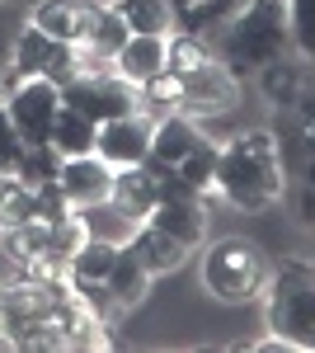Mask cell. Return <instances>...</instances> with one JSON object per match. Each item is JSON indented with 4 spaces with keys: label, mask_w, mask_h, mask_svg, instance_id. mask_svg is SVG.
<instances>
[{
    "label": "cell",
    "mask_w": 315,
    "mask_h": 353,
    "mask_svg": "<svg viewBox=\"0 0 315 353\" xmlns=\"http://www.w3.org/2000/svg\"><path fill=\"white\" fill-rule=\"evenodd\" d=\"M212 184L226 193L236 208H268L278 193V151L268 132H245L226 151H216Z\"/></svg>",
    "instance_id": "6da1fadb"
},
{
    "label": "cell",
    "mask_w": 315,
    "mask_h": 353,
    "mask_svg": "<svg viewBox=\"0 0 315 353\" xmlns=\"http://www.w3.org/2000/svg\"><path fill=\"white\" fill-rule=\"evenodd\" d=\"M268 330L287 349H315V273L287 264L268 292Z\"/></svg>",
    "instance_id": "7a4b0ae2"
},
{
    "label": "cell",
    "mask_w": 315,
    "mask_h": 353,
    "mask_svg": "<svg viewBox=\"0 0 315 353\" xmlns=\"http://www.w3.org/2000/svg\"><path fill=\"white\" fill-rule=\"evenodd\" d=\"M287 48V10L278 0H259L240 14L231 33H226V61L231 71H250V66H273Z\"/></svg>",
    "instance_id": "3957f363"
},
{
    "label": "cell",
    "mask_w": 315,
    "mask_h": 353,
    "mask_svg": "<svg viewBox=\"0 0 315 353\" xmlns=\"http://www.w3.org/2000/svg\"><path fill=\"white\" fill-rule=\"evenodd\" d=\"M203 283L221 301H250L263 288V259L250 241H221L203 259Z\"/></svg>",
    "instance_id": "277c9868"
},
{
    "label": "cell",
    "mask_w": 315,
    "mask_h": 353,
    "mask_svg": "<svg viewBox=\"0 0 315 353\" xmlns=\"http://www.w3.org/2000/svg\"><path fill=\"white\" fill-rule=\"evenodd\" d=\"M61 104L76 109V113H85L90 123H113V118L136 113V85H128L123 76L80 71L71 85H61Z\"/></svg>",
    "instance_id": "5b68a950"
},
{
    "label": "cell",
    "mask_w": 315,
    "mask_h": 353,
    "mask_svg": "<svg viewBox=\"0 0 315 353\" xmlns=\"http://www.w3.org/2000/svg\"><path fill=\"white\" fill-rule=\"evenodd\" d=\"M5 109L14 118L24 146H43V141L52 137L57 113H61V90H57L52 81H43V76H28V81H19L5 94Z\"/></svg>",
    "instance_id": "8992f818"
},
{
    "label": "cell",
    "mask_w": 315,
    "mask_h": 353,
    "mask_svg": "<svg viewBox=\"0 0 315 353\" xmlns=\"http://www.w3.org/2000/svg\"><path fill=\"white\" fill-rule=\"evenodd\" d=\"M57 189L66 193V203L71 208H90V203H104L108 193H113V165L104 156H71V161H61L57 170Z\"/></svg>",
    "instance_id": "52a82bcc"
},
{
    "label": "cell",
    "mask_w": 315,
    "mask_h": 353,
    "mask_svg": "<svg viewBox=\"0 0 315 353\" xmlns=\"http://www.w3.org/2000/svg\"><path fill=\"white\" fill-rule=\"evenodd\" d=\"M94 156H104L108 165H146V156H151V123L136 118V113L113 118V123H99Z\"/></svg>",
    "instance_id": "ba28073f"
},
{
    "label": "cell",
    "mask_w": 315,
    "mask_h": 353,
    "mask_svg": "<svg viewBox=\"0 0 315 353\" xmlns=\"http://www.w3.org/2000/svg\"><path fill=\"white\" fill-rule=\"evenodd\" d=\"M165 33H128V43L118 48L113 57V66H118V76L128 85H146L151 76L165 71Z\"/></svg>",
    "instance_id": "9c48e42d"
},
{
    "label": "cell",
    "mask_w": 315,
    "mask_h": 353,
    "mask_svg": "<svg viewBox=\"0 0 315 353\" xmlns=\"http://www.w3.org/2000/svg\"><path fill=\"white\" fill-rule=\"evenodd\" d=\"M90 10H94V5H85V0H43V5L33 10V28H43L52 43H71V48H76L80 38H85Z\"/></svg>",
    "instance_id": "30bf717a"
},
{
    "label": "cell",
    "mask_w": 315,
    "mask_h": 353,
    "mask_svg": "<svg viewBox=\"0 0 315 353\" xmlns=\"http://www.w3.org/2000/svg\"><path fill=\"white\" fill-rule=\"evenodd\" d=\"M146 221L156 231H165L170 241H179L184 250L203 241V208H198V198H165V203H156L146 212Z\"/></svg>",
    "instance_id": "8fae6325"
},
{
    "label": "cell",
    "mask_w": 315,
    "mask_h": 353,
    "mask_svg": "<svg viewBox=\"0 0 315 353\" xmlns=\"http://www.w3.org/2000/svg\"><path fill=\"white\" fill-rule=\"evenodd\" d=\"M80 231L85 236H94V241H108V245H128L132 236H136V226H141V217H132L123 203H113V198H104V203H90V208H80Z\"/></svg>",
    "instance_id": "7c38bea8"
},
{
    "label": "cell",
    "mask_w": 315,
    "mask_h": 353,
    "mask_svg": "<svg viewBox=\"0 0 315 353\" xmlns=\"http://www.w3.org/2000/svg\"><path fill=\"white\" fill-rule=\"evenodd\" d=\"M128 19L118 14V5H94L90 10V24H85V38H80L76 48H85V52L94 57V61H113L118 57V48L128 43Z\"/></svg>",
    "instance_id": "4fadbf2b"
},
{
    "label": "cell",
    "mask_w": 315,
    "mask_h": 353,
    "mask_svg": "<svg viewBox=\"0 0 315 353\" xmlns=\"http://www.w3.org/2000/svg\"><path fill=\"white\" fill-rule=\"evenodd\" d=\"M231 94H236V85H231V76L221 71V66H198L193 76H184V94H179V104H188V109H226L231 104Z\"/></svg>",
    "instance_id": "5bb4252c"
},
{
    "label": "cell",
    "mask_w": 315,
    "mask_h": 353,
    "mask_svg": "<svg viewBox=\"0 0 315 353\" xmlns=\"http://www.w3.org/2000/svg\"><path fill=\"white\" fill-rule=\"evenodd\" d=\"M128 250L141 259V269H146V273H170V269H179V264H184V245L170 241L165 231H156L151 221H146V226H136V236L128 241Z\"/></svg>",
    "instance_id": "9a60e30c"
},
{
    "label": "cell",
    "mask_w": 315,
    "mask_h": 353,
    "mask_svg": "<svg viewBox=\"0 0 315 353\" xmlns=\"http://www.w3.org/2000/svg\"><path fill=\"white\" fill-rule=\"evenodd\" d=\"M57 146V156L61 161H71V156H90L94 151V141H99V123H90L85 113L76 109H66L61 104V113H57V123H52V137H48Z\"/></svg>",
    "instance_id": "2e32d148"
},
{
    "label": "cell",
    "mask_w": 315,
    "mask_h": 353,
    "mask_svg": "<svg viewBox=\"0 0 315 353\" xmlns=\"http://www.w3.org/2000/svg\"><path fill=\"white\" fill-rule=\"evenodd\" d=\"M198 141H203V137H198V128H193L188 118H165L160 128H151V156H146V161L151 165H179Z\"/></svg>",
    "instance_id": "e0dca14e"
},
{
    "label": "cell",
    "mask_w": 315,
    "mask_h": 353,
    "mask_svg": "<svg viewBox=\"0 0 315 353\" xmlns=\"http://www.w3.org/2000/svg\"><path fill=\"white\" fill-rule=\"evenodd\" d=\"M108 198L123 203L132 217L146 221V212L156 208V179H151V170L146 165H123V174H113V193Z\"/></svg>",
    "instance_id": "ac0fdd59"
},
{
    "label": "cell",
    "mask_w": 315,
    "mask_h": 353,
    "mask_svg": "<svg viewBox=\"0 0 315 353\" xmlns=\"http://www.w3.org/2000/svg\"><path fill=\"white\" fill-rule=\"evenodd\" d=\"M108 292L118 297V306H132V301L146 297V283H151V273L141 269V259L132 254L128 245H118V259H113V269H108Z\"/></svg>",
    "instance_id": "d6986e66"
},
{
    "label": "cell",
    "mask_w": 315,
    "mask_h": 353,
    "mask_svg": "<svg viewBox=\"0 0 315 353\" xmlns=\"http://www.w3.org/2000/svg\"><path fill=\"white\" fill-rule=\"evenodd\" d=\"M113 259H118V245L85 236V241L71 250V278H76V288H85V283H104L108 269H113Z\"/></svg>",
    "instance_id": "ffe728a7"
},
{
    "label": "cell",
    "mask_w": 315,
    "mask_h": 353,
    "mask_svg": "<svg viewBox=\"0 0 315 353\" xmlns=\"http://www.w3.org/2000/svg\"><path fill=\"white\" fill-rule=\"evenodd\" d=\"M52 38L43 33V28H19L14 33V48H10V61H14V71H19V81H28V76H43V66H48V57H52Z\"/></svg>",
    "instance_id": "44dd1931"
},
{
    "label": "cell",
    "mask_w": 315,
    "mask_h": 353,
    "mask_svg": "<svg viewBox=\"0 0 315 353\" xmlns=\"http://www.w3.org/2000/svg\"><path fill=\"white\" fill-rule=\"evenodd\" d=\"M57 170H61V156H57L52 141H43V146H24V156H19V165H14L10 174L24 179L28 189H38V184L57 179Z\"/></svg>",
    "instance_id": "7402d4cb"
},
{
    "label": "cell",
    "mask_w": 315,
    "mask_h": 353,
    "mask_svg": "<svg viewBox=\"0 0 315 353\" xmlns=\"http://www.w3.org/2000/svg\"><path fill=\"white\" fill-rule=\"evenodd\" d=\"M24 221H33V189L14 174L10 179L0 174V226L10 231V226H24Z\"/></svg>",
    "instance_id": "603a6c76"
},
{
    "label": "cell",
    "mask_w": 315,
    "mask_h": 353,
    "mask_svg": "<svg viewBox=\"0 0 315 353\" xmlns=\"http://www.w3.org/2000/svg\"><path fill=\"white\" fill-rule=\"evenodd\" d=\"M118 14L128 19L132 33H165L170 5L165 0H118Z\"/></svg>",
    "instance_id": "cb8c5ba5"
},
{
    "label": "cell",
    "mask_w": 315,
    "mask_h": 353,
    "mask_svg": "<svg viewBox=\"0 0 315 353\" xmlns=\"http://www.w3.org/2000/svg\"><path fill=\"white\" fill-rule=\"evenodd\" d=\"M212 57L207 48L193 38V33H184V38H174V43H165V66L174 71V76H193L198 66H207Z\"/></svg>",
    "instance_id": "d4e9b609"
},
{
    "label": "cell",
    "mask_w": 315,
    "mask_h": 353,
    "mask_svg": "<svg viewBox=\"0 0 315 353\" xmlns=\"http://www.w3.org/2000/svg\"><path fill=\"white\" fill-rule=\"evenodd\" d=\"M179 174H184V184L188 189H207L212 184V174H216V146H207V141H198L193 151H188L184 161L174 165Z\"/></svg>",
    "instance_id": "484cf974"
},
{
    "label": "cell",
    "mask_w": 315,
    "mask_h": 353,
    "mask_svg": "<svg viewBox=\"0 0 315 353\" xmlns=\"http://www.w3.org/2000/svg\"><path fill=\"white\" fill-rule=\"evenodd\" d=\"M287 33H292V43L315 61V0H292L287 5Z\"/></svg>",
    "instance_id": "4316f807"
},
{
    "label": "cell",
    "mask_w": 315,
    "mask_h": 353,
    "mask_svg": "<svg viewBox=\"0 0 315 353\" xmlns=\"http://www.w3.org/2000/svg\"><path fill=\"white\" fill-rule=\"evenodd\" d=\"M80 71H85V66H80L76 48H71V43H57L52 57H48V66H43V81H52L57 90H61V85H71V81H76Z\"/></svg>",
    "instance_id": "83f0119b"
},
{
    "label": "cell",
    "mask_w": 315,
    "mask_h": 353,
    "mask_svg": "<svg viewBox=\"0 0 315 353\" xmlns=\"http://www.w3.org/2000/svg\"><path fill=\"white\" fill-rule=\"evenodd\" d=\"M19 156H24V137H19L14 118H10L5 99H0V174H10V170L19 165Z\"/></svg>",
    "instance_id": "f1b7e54d"
},
{
    "label": "cell",
    "mask_w": 315,
    "mask_h": 353,
    "mask_svg": "<svg viewBox=\"0 0 315 353\" xmlns=\"http://www.w3.org/2000/svg\"><path fill=\"white\" fill-rule=\"evenodd\" d=\"M10 48H14V24H10V10L0 5V61H10Z\"/></svg>",
    "instance_id": "f546056e"
},
{
    "label": "cell",
    "mask_w": 315,
    "mask_h": 353,
    "mask_svg": "<svg viewBox=\"0 0 315 353\" xmlns=\"http://www.w3.org/2000/svg\"><path fill=\"white\" fill-rule=\"evenodd\" d=\"M5 94H10V90H5V81H0V99H5Z\"/></svg>",
    "instance_id": "4dcf8cb0"
}]
</instances>
